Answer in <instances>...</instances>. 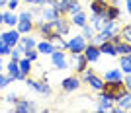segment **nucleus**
Returning <instances> with one entry per match:
<instances>
[{"label": "nucleus", "mask_w": 131, "mask_h": 113, "mask_svg": "<svg viewBox=\"0 0 131 113\" xmlns=\"http://www.w3.org/2000/svg\"><path fill=\"white\" fill-rule=\"evenodd\" d=\"M49 57H51V62H53V66H55V68H59V70H67V68H69L67 53L63 51V49H55V51L49 55Z\"/></svg>", "instance_id": "nucleus-5"}, {"label": "nucleus", "mask_w": 131, "mask_h": 113, "mask_svg": "<svg viewBox=\"0 0 131 113\" xmlns=\"http://www.w3.org/2000/svg\"><path fill=\"white\" fill-rule=\"evenodd\" d=\"M119 6L117 4H112V2H110V6H108V10L104 12V16L108 18V20H112V22H115V20H119Z\"/></svg>", "instance_id": "nucleus-23"}, {"label": "nucleus", "mask_w": 131, "mask_h": 113, "mask_svg": "<svg viewBox=\"0 0 131 113\" xmlns=\"http://www.w3.org/2000/svg\"><path fill=\"white\" fill-rule=\"evenodd\" d=\"M33 22V12H29V10H26V12H22V14H18V22Z\"/></svg>", "instance_id": "nucleus-36"}, {"label": "nucleus", "mask_w": 131, "mask_h": 113, "mask_svg": "<svg viewBox=\"0 0 131 113\" xmlns=\"http://www.w3.org/2000/svg\"><path fill=\"white\" fill-rule=\"evenodd\" d=\"M119 37H121L123 43L131 45V26H123V27H121V29H119Z\"/></svg>", "instance_id": "nucleus-31"}, {"label": "nucleus", "mask_w": 131, "mask_h": 113, "mask_svg": "<svg viewBox=\"0 0 131 113\" xmlns=\"http://www.w3.org/2000/svg\"><path fill=\"white\" fill-rule=\"evenodd\" d=\"M123 82H125L127 92H131V72H129V74H125V80H123Z\"/></svg>", "instance_id": "nucleus-41"}, {"label": "nucleus", "mask_w": 131, "mask_h": 113, "mask_svg": "<svg viewBox=\"0 0 131 113\" xmlns=\"http://www.w3.org/2000/svg\"><path fill=\"white\" fill-rule=\"evenodd\" d=\"M16 29L22 33V35L24 33H31L33 29H35V23L33 22H22V20H20V22L16 23Z\"/></svg>", "instance_id": "nucleus-27"}, {"label": "nucleus", "mask_w": 131, "mask_h": 113, "mask_svg": "<svg viewBox=\"0 0 131 113\" xmlns=\"http://www.w3.org/2000/svg\"><path fill=\"white\" fill-rule=\"evenodd\" d=\"M80 10H82L80 2H78V0H72L71 4H69V12H67V14H69V16H74V14H77V12H80Z\"/></svg>", "instance_id": "nucleus-34"}, {"label": "nucleus", "mask_w": 131, "mask_h": 113, "mask_svg": "<svg viewBox=\"0 0 131 113\" xmlns=\"http://www.w3.org/2000/svg\"><path fill=\"white\" fill-rule=\"evenodd\" d=\"M0 23H2V12H0Z\"/></svg>", "instance_id": "nucleus-47"}, {"label": "nucleus", "mask_w": 131, "mask_h": 113, "mask_svg": "<svg viewBox=\"0 0 131 113\" xmlns=\"http://www.w3.org/2000/svg\"><path fill=\"white\" fill-rule=\"evenodd\" d=\"M18 65H20V80H26V76L31 74V60L26 59V57H22V59L18 60Z\"/></svg>", "instance_id": "nucleus-13"}, {"label": "nucleus", "mask_w": 131, "mask_h": 113, "mask_svg": "<svg viewBox=\"0 0 131 113\" xmlns=\"http://www.w3.org/2000/svg\"><path fill=\"white\" fill-rule=\"evenodd\" d=\"M12 47L8 43H4V41H0V57H4V55H10Z\"/></svg>", "instance_id": "nucleus-38"}, {"label": "nucleus", "mask_w": 131, "mask_h": 113, "mask_svg": "<svg viewBox=\"0 0 131 113\" xmlns=\"http://www.w3.org/2000/svg\"><path fill=\"white\" fill-rule=\"evenodd\" d=\"M6 2H8V0H0V8H4V6H6Z\"/></svg>", "instance_id": "nucleus-44"}, {"label": "nucleus", "mask_w": 131, "mask_h": 113, "mask_svg": "<svg viewBox=\"0 0 131 113\" xmlns=\"http://www.w3.org/2000/svg\"><path fill=\"white\" fill-rule=\"evenodd\" d=\"M26 84L29 88H33L37 94H43V96H49V94H51L49 84L43 82V80H35V78H31V76H26Z\"/></svg>", "instance_id": "nucleus-7"}, {"label": "nucleus", "mask_w": 131, "mask_h": 113, "mask_svg": "<svg viewBox=\"0 0 131 113\" xmlns=\"http://www.w3.org/2000/svg\"><path fill=\"white\" fill-rule=\"evenodd\" d=\"M47 2L59 12L61 16H67V12H69V4H71L72 0H47Z\"/></svg>", "instance_id": "nucleus-15"}, {"label": "nucleus", "mask_w": 131, "mask_h": 113, "mask_svg": "<svg viewBox=\"0 0 131 113\" xmlns=\"http://www.w3.org/2000/svg\"><path fill=\"white\" fill-rule=\"evenodd\" d=\"M14 109H16L18 113H27V111H33V109H35V103L29 102V99H18V102L14 103Z\"/></svg>", "instance_id": "nucleus-16"}, {"label": "nucleus", "mask_w": 131, "mask_h": 113, "mask_svg": "<svg viewBox=\"0 0 131 113\" xmlns=\"http://www.w3.org/2000/svg\"><path fill=\"white\" fill-rule=\"evenodd\" d=\"M104 80H121V68H110V70H106Z\"/></svg>", "instance_id": "nucleus-29"}, {"label": "nucleus", "mask_w": 131, "mask_h": 113, "mask_svg": "<svg viewBox=\"0 0 131 113\" xmlns=\"http://www.w3.org/2000/svg\"><path fill=\"white\" fill-rule=\"evenodd\" d=\"M24 2H27V4H33V0H24Z\"/></svg>", "instance_id": "nucleus-46"}, {"label": "nucleus", "mask_w": 131, "mask_h": 113, "mask_svg": "<svg viewBox=\"0 0 131 113\" xmlns=\"http://www.w3.org/2000/svg\"><path fill=\"white\" fill-rule=\"evenodd\" d=\"M51 26H53V33L55 35H63V37H65L67 33L71 31V23L67 22L63 16H57L55 20H51Z\"/></svg>", "instance_id": "nucleus-6"}, {"label": "nucleus", "mask_w": 131, "mask_h": 113, "mask_svg": "<svg viewBox=\"0 0 131 113\" xmlns=\"http://www.w3.org/2000/svg\"><path fill=\"white\" fill-rule=\"evenodd\" d=\"M94 33H96V31H94L92 26H88V23H86V26L82 27V35H84L86 41H92V39H94Z\"/></svg>", "instance_id": "nucleus-33"}, {"label": "nucleus", "mask_w": 131, "mask_h": 113, "mask_svg": "<svg viewBox=\"0 0 131 113\" xmlns=\"http://www.w3.org/2000/svg\"><path fill=\"white\" fill-rule=\"evenodd\" d=\"M6 72H8V76H12L14 80H20V65H18V60L10 59V62L6 66Z\"/></svg>", "instance_id": "nucleus-24"}, {"label": "nucleus", "mask_w": 131, "mask_h": 113, "mask_svg": "<svg viewBox=\"0 0 131 113\" xmlns=\"http://www.w3.org/2000/svg\"><path fill=\"white\" fill-rule=\"evenodd\" d=\"M0 41H2V33H0Z\"/></svg>", "instance_id": "nucleus-48"}, {"label": "nucleus", "mask_w": 131, "mask_h": 113, "mask_svg": "<svg viewBox=\"0 0 131 113\" xmlns=\"http://www.w3.org/2000/svg\"><path fill=\"white\" fill-rule=\"evenodd\" d=\"M35 29L41 33V37H43V39H51V37L55 35V33H53V26H51V22H43V20H41V22L35 26Z\"/></svg>", "instance_id": "nucleus-12"}, {"label": "nucleus", "mask_w": 131, "mask_h": 113, "mask_svg": "<svg viewBox=\"0 0 131 113\" xmlns=\"http://www.w3.org/2000/svg\"><path fill=\"white\" fill-rule=\"evenodd\" d=\"M49 41L55 45V49H63V51H67V41H65V37H63V35H53Z\"/></svg>", "instance_id": "nucleus-30"}, {"label": "nucleus", "mask_w": 131, "mask_h": 113, "mask_svg": "<svg viewBox=\"0 0 131 113\" xmlns=\"http://www.w3.org/2000/svg\"><path fill=\"white\" fill-rule=\"evenodd\" d=\"M18 99H20V97L16 96V94H8V96L4 97V102H8V103H12V105H14V103L18 102Z\"/></svg>", "instance_id": "nucleus-40"}, {"label": "nucleus", "mask_w": 131, "mask_h": 113, "mask_svg": "<svg viewBox=\"0 0 131 113\" xmlns=\"http://www.w3.org/2000/svg\"><path fill=\"white\" fill-rule=\"evenodd\" d=\"M110 22L112 20H108V18L104 16V14H92V27H94V31H104L106 27L110 26Z\"/></svg>", "instance_id": "nucleus-8"}, {"label": "nucleus", "mask_w": 131, "mask_h": 113, "mask_svg": "<svg viewBox=\"0 0 131 113\" xmlns=\"http://www.w3.org/2000/svg\"><path fill=\"white\" fill-rule=\"evenodd\" d=\"M71 23L72 26H77V27H84L88 23V18H86V14H84V12H77V14H74V16H72V20H71Z\"/></svg>", "instance_id": "nucleus-25"}, {"label": "nucleus", "mask_w": 131, "mask_h": 113, "mask_svg": "<svg viewBox=\"0 0 131 113\" xmlns=\"http://www.w3.org/2000/svg\"><path fill=\"white\" fill-rule=\"evenodd\" d=\"M20 37H22V33L18 31L16 27H10L6 33H2V41L4 43H8L10 47H14V45H18V41H20Z\"/></svg>", "instance_id": "nucleus-9"}, {"label": "nucleus", "mask_w": 131, "mask_h": 113, "mask_svg": "<svg viewBox=\"0 0 131 113\" xmlns=\"http://www.w3.org/2000/svg\"><path fill=\"white\" fill-rule=\"evenodd\" d=\"M35 49H37L39 55H51L55 51V45L51 43L49 39H43V41H39V43L35 45Z\"/></svg>", "instance_id": "nucleus-19"}, {"label": "nucleus", "mask_w": 131, "mask_h": 113, "mask_svg": "<svg viewBox=\"0 0 131 113\" xmlns=\"http://www.w3.org/2000/svg\"><path fill=\"white\" fill-rule=\"evenodd\" d=\"M127 109H131V92H127L121 99H117V105H114L112 111L119 113V111H127Z\"/></svg>", "instance_id": "nucleus-14"}, {"label": "nucleus", "mask_w": 131, "mask_h": 113, "mask_svg": "<svg viewBox=\"0 0 131 113\" xmlns=\"http://www.w3.org/2000/svg\"><path fill=\"white\" fill-rule=\"evenodd\" d=\"M18 43H22L26 49H35V45H37V41L29 35V33H24V37H20V41Z\"/></svg>", "instance_id": "nucleus-28"}, {"label": "nucleus", "mask_w": 131, "mask_h": 113, "mask_svg": "<svg viewBox=\"0 0 131 113\" xmlns=\"http://www.w3.org/2000/svg\"><path fill=\"white\" fill-rule=\"evenodd\" d=\"M102 92H104L112 102H117V99H121V97L127 94V88H125L123 78H121V80H104Z\"/></svg>", "instance_id": "nucleus-1"}, {"label": "nucleus", "mask_w": 131, "mask_h": 113, "mask_svg": "<svg viewBox=\"0 0 131 113\" xmlns=\"http://www.w3.org/2000/svg\"><path fill=\"white\" fill-rule=\"evenodd\" d=\"M39 16H41V20H43V22H51V20H55V18L61 16V14L49 4V8H41V14H39Z\"/></svg>", "instance_id": "nucleus-20"}, {"label": "nucleus", "mask_w": 131, "mask_h": 113, "mask_svg": "<svg viewBox=\"0 0 131 113\" xmlns=\"http://www.w3.org/2000/svg\"><path fill=\"white\" fill-rule=\"evenodd\" d=\"M12 82H14V78H12V76H8V74H2V72H0V88L10 86Z\"/></svg>", "instance_id": "nucleus-35"}, {"label": "nucleus", "mask_w": 131, "mask_h": 113, "mask_svg": "<svg viewBox=\"0 0 131 113\" xmlns=\"http://www.w3.org/2000/svg\"><path fill=\"white\" fill-rule=\"evenodd\" d=\"M115 53H117V55H129V53H131V45L119 41V43L115 45Z\"/></svg>", "instance_id": "nucleus-32"}, {"label": "nucleus", "mask_w": 131, "mask_h": 113, "mask_svg": "<svg viewBox=\"0 0 131 113\" xmlns=\"http://www.w3.org/2000/svg\"><path fill=\"white\" fill-rule=\"evenodd\" d=\"M129 26H131V23H129Z\"/></svg>", "instance_id": "nucleus-49"}, {"label": "nucleus", "mask_w": 131, "mask_h": 113, "mask_svg": "<svg viewBox=\"0 0 131 113\" xmlns=\"http://www.w3.org/2000/svg\"><path fill=\"white\" fill-rule=\"evenodd\" d=\"M86 45H88V41L80 33V35H74V37H71L67 41V51H69V53H82Z\"/></svg>", "instance_id": "nucleus-4"}, {"label": "nucleus", "mask_w": 131, "mask_h": 113, "mask_svg": "<svg viewBox=\"0 0 131 113\" xmlns=\"http://www.w3.org/2000/svg\"><path fill=\"white\" fill-rule=\"evenodd\" d=\"M119 68L123 70V74H129L131 72V53L129 55H119Z\"/></svg>", "instance_id": "nucleus-26"}, {"label": "nucleus", "mask_w": 131, "mask_h": 113, "mask_svg": "<svg viewBox=\"0 0 131 113\" xmlns=\"http://www.w3.org/2000/svg\"><path fill=\"white\" fill-rule=\"evenodd\" d=\"M125 2H127V12L131 14V0H125Z\"/></svg>", "instance_id": "nucleus-43"}, {"label": "nucleus", "mask_w": 131, "mask_h": 113, "mask_svg": "<svg viewBox=\"0 0 131 113\" xmlns=\"http://www.w3.org/2000/svg\"><path fill=\"white\" fill-rule=\"evenodd\" d=\"M82 80L86 82L88 86L92 88V90H96V92H102V86H104V78H100L94 70H90V68H86L84 72H82Z\"/></svg>", "instance_id": "nucleus-2"}, {"label": "nucleus", "mask_w": 131, "mask_h": 113, "mask_svg": "<svg viewBox=\"0 0 131 113\" xmlns=\"http://www.w3.org/2000/svg\"><path fill=\"white\" fill-rule=\"evenodd\" d=\"M110 6V0H92L90 2V12L92 14H104Z\"/></svg>", "instance_id": "nucleus-17"}, {"label": "nucleus", "mask_w": 131, "mask_h": 113, "mask_svg": "<svg viewBox=\"0 0 131 113\" xmlns=\"http://www.w3.org/2000/svg\"><path fill=\"white\" fill-rule=\"evenodd\" d=\"M100 53L102 55H108V57H117V53H115V47L112 45V41H102V43L98 45Z\"/></svg>", "instance_id": "nucleus-22"}, {"label": "nucleus", "mask_w": 131, "mask_h": 113, "mask_svg": "<svg viewBox=\"0 0 131 113\" xmlns=\"http://www.w3.org/2000/svg\"><path fill=\"white\" fill-rule=\"evenodd\" d=\"M88 62L86 57H84V53H71V60H69V68L71 66H74V70H77L78 74H82L84 70L88 68Z\"/></svg>", "instance_id": "nucleus-3"}, {"label": "nucleus", "mask_w": 131, "mask_h": 113, "mask_svg": "<svg viewBox=\"0 0 131 113\" xmlns=\"http://www.w3.org/2000/svg\"><path fill=\"white\" fill-rule=\"evenodd\" d=\"M2 23H6L8 27H16V23H18V14H14L12 10L2 12Z\"/></svg>", "instance_id": "nucleus-21"}, {"label": "nucleus", "mask_w": 131, "mask_h": 113, "mask_svg": "<svg viewBox=\"0 0 131 113\" xmlns=\"http://www.w3.org/2000/svg\"><path fill=\"white\" fill-rule=\"evenodd\" d=\"M24 57H26V59H29V60L33 62V60H37L39 53H37V49H26V53H24Z\"/></svg>", "instance_id": "nucleus-37"}, {"label": "nucleus", "mask_w": 131, "mask_h": 113, "mask_svg": "<svg viewBox=\"0 0 131 113\" xmlns=\"http://www.w3.org/2000/svg\"><path fill=\"white\" fill-rule=\"evenodd\" d=\"M61 88L65 92H77L80 88V78L78 76H69V78H65L61 82Z\"/></svg>", "instance_id": "nucleus-11"}, {"label": "nucleus", "mask_w": 131, "mask_h": 113, "mask_svg": "<svg viewBox=\"0 0 131 113\" xmlns=\"http://www.w3.org/2000/svg\"><path fill=\"white\" fill-rule=\"evenodd\" d=\"M82 53H84V57H86L88 62H96V60L100 59V55H102V53H100V49H98V45H94V43H88Z\"/></svg>", "instance_id": "nucleus-10"}, {"label": "nucleus", "mask_w": 131, "mask_h": 113, "mask_svg": "<svg viewBox=\"0 0 131 113\" xmlns=\"http://www.w3.org/2000/svg\"><path fill=\"white\" fill-rule=\"evenodd\" d=\"M18 6H20V0H8V2H6V8H8V10H16Z\"/></svg>", "instance_id": "nucleus-39"}, {"label": "nucleus", "mask_w": 131, "mask_h": 113, "mask_svg": "<svg viewBox=\"0 0 131 113\" xmlns=\"http://www.w3.org/2000/svg\"><path fill=\"white\" fill-rule=\"evenodd\" d=\"M45 4H49L47 0H33V6H37V8H43Z\"/></svg>", "instance_id": "nucleus-42"}, {"label": "nucleus", "mask_w": 131, "mask_h": 113, "mask_svg": "<svg viewBox=\"0 0 131 113\" xmlns=\"http://www.w3.org/2000/svg\"><path fill=\"white\" fill-rule=\"evenodd\" d=\"M114 109V102L106 96L104 92H100V97H98V111H112Z\"/></svg>", "instance_id": "nucleus-18"}, {"label": "nucleus", "mask_w": 131, "mask_h": 113, "mask_svg": "<svg viewBox=\"0 0 131 113\" xmlns=\"http://www.w3.org/2000/svg\"><path fill=\"white\" fill-rule=\"evenodd\" d=\"M2 68H4V65H2V60H0V72H2Z\"/></svg>", "instance_id": "nucleus-45"}]
</instances>
